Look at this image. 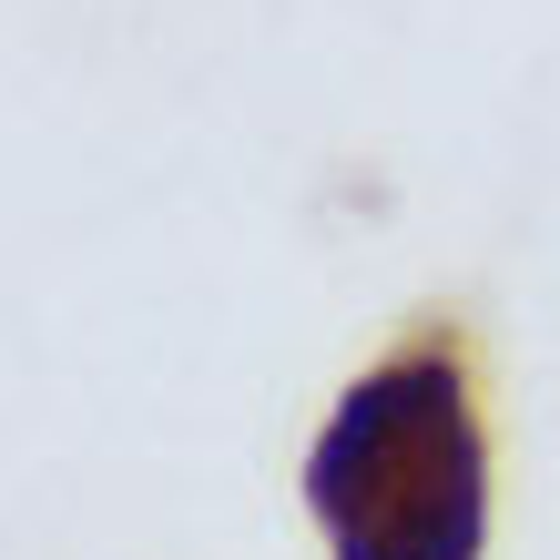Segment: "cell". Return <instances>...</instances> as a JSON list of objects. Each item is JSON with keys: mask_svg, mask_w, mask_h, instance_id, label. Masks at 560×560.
<instances>
[{"mask_svg": "<svg viewBox=\"0 0 560 560\" xmlns=\"http://www.w3.org/2000/svg\"><path fill=\"white\" fill-rule=\"evenodd\" d=\"M306 510L337 560H479L489 448L458 337H418L337 398L306 458Z\"/></svg>", "mask_w": 560, "mask_h": 560, "instance_id": "1", "label": "cell"}]
</instances>
